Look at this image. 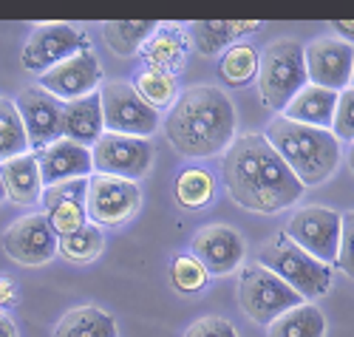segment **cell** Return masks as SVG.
<instances>
[{
    "mask_svg": "<svg viewBox=\"0 0 354 337\" xmlns=\"http://www.w3.org/2000/svg\"><path fill=\"white\" fill-rule=\"evenodd\" d=\"M221 173L230 199L250 212H281L304 196L301 181L281 162L261 134L232 139L224 150Z\"/></svg>",
    "mask_w": 354,
    "mask_h": 337,
    "instance_id": "obj_1",
    "label": "cell"
},
{
    "mask_svg": "<svg viewBox=\"0 0 354 337\" xmlns=\"http://www.w3.org/2000/svg\"><path fill=\"white\" fill-rule=\"evenodd\" d=\"M167 142L187 159H210L235 139V108L216 85L182 91L165 116Z\"/></svg>",
    "mask_w": 354,
    "mask_h": 337,
    "instance_id": "obj_2",
    "label": "cell"
},
{
    "mask_svg": "<svg viewBox=\"0 0 354 337\" xmlns=\"http://www.w3.org/2000/svg\"><path fill=\"white\" fill-rule=\"evenodd\" d=\"M263 139L281 156V162L292 170V176L301 181V188H315L329 181L340 167V142L320 128L298 125L283 116L270 122Z\"/></svg>",
    "mask_w": 354,
    "mask_h": 337,
    "instance_id": "obj_3",
    "label": "cell"
},
{
    "mask_svg": "<svg viewBox=\"0 0 354 337\" xmlns=\"http://www.w3.org/2000/svg\"><path fill=\"white\" fill-rule=\"evenodd\" d=\"M258 264L270 269L275 278H281L295 295H301L304 303L323 298L332 286V266L306 255L283 233H278L270 244H263L258 253Z\"/></svg>",
    "mask_w": 354,
    "mask_h": 337,
    "instance_id": "obj_4",
    "label": "cell"
},
{
    "mask_svg": "<svg viewBox=\"0 0 354 337\" xmlns=\"http://www.w3.org/2000/svg\"><path fill=\"white\" fill-rule=\"evenodd\" d=\"M258 88L261 100L272 111H283L289 100L309 82L304 66V46L292 37L275 40L258 57Z\"/></svg>",
    "mask_w": 354,
    "mask_h": 337,
    "instance_id": "obj_5",
    "label": "cell"
},
{
    "mask_svg": "<svg viewBox=\"0 0 354 337\" xmlns=\"http://www.w3.org/2000/svg\"><path fill=\"white\" fill-rule=\"evenodd\" d=\"M239 303L250 320L270 326L272 320H278L295 306H301L304 300L281 278H275L270 269H263L261 264H250L239 275Z\"/></svg>",
    "mask_w": 354,
    "mask_h": 337,
    "instance_id": "obj_6",
    "label": "cell"
},
{
    "mask_svg": "<svg viewBox=\"0 0 354 337\" xmlns=\"http://www.w3.org/2000/svg\"><path fill=\"white\" fill-rule=\"evenodd\" d=\"M97 94H100L105 134L145 139L159 128V113L139 100L131 82H122V80L102 82Z\"/></svg>",
    "mask_w": 354,
    "mask_h": 337,
    "instance_id": "obj_7",
    "label": "cell"
},
{
    "mask_svg": "<svg viewBox=\"0 0 354 337\" xmlns=\"http://www.w3.org/2000/svg\"><path fill=\"white\" fill-rule=\"evenodd\" d=\"M283 235L320 264H335L343 235V216L329 207H301L286 221Z\"/></svg>",
    "mask_w": 354,
    "mask_h": 337,
    "instance_id": "obj_8",
    "label": "cell"
},
{
    "mask_svg": "<svg viewBox=\"0 0 354 337\" xmlns=\"http://www.w3.org/2000/svg\"><path fill=\"white\" fill-rule=\"evenodd\" d=\"M142 204V190L136 181L116 179L91 173L88 176V190H85V216L91 219L88 224L94 227H116L128 219Z\"/></svg>",
    "mask_w": 354,
    "mask_h": 337,
    "instance_id": "obj_9",
    "label": "cell"
},
{
    "mask_svg": "<svg viewBox=\"0 0 354 337\" xmlns=\"http://www.w3.org/2000/svg\"><path fill=\"white\" fill-rule=\"evenodd\" d=\"M80 51H91V40L82 32H77L68 23H40L35 26V32L28 35L26 46H23V69L43 74L48 69H54L57 63L80 54Z\"/></svg>",
    "mask_w": 354,
    "mask_h": 337,
    "instance_id": "obj_10",
    "label": "cell"
},
{
    "mask_svg": "<svg viewBox=\"0 0 354 337\" xmlns=\"http://www.w3.org/2000/svg\"><path fill=\"white\" fill-rule=\"evenodd\" d=\"M153 165V147L136 136L102 134L91 145V167L102 176L139 181Z\"/></svg>",
    "mask_w": 354,
    "mask_h": 337,
    "instance_id": "obj_11",
    "label": "cell"
},
{
    "mask_svg": "<svg viewBox=\"0 0 354 337\" xmlns=\"http://www.w3.org/2000/svg\"><path fill=\"white\" fill-rule=\"evenodd\" d=\"M304 66L309 85L340 94V91L351 88L354 48L351 43L337 37H317L309 46H304Z\"/></svg>",
    "mask_w": 354,
    "mask_h": 337,
    "instance_id": "obj_12",
    "label": "cell"
},
{
    "mask_svg": "<svg viewBox=\"0 0 354 337\" xmlns=\"http://www.w3.org/2000/svg\"><path fill=\"white\" fill-rule=\"evenodd\" d=\"M17 113H20V122H23V131H26V139H28V153H37L43 147H48L51 142L63 139V131H60V116H63V102L54 100L51 94L40 85H28L23 88L17 100H12Z\"/></svg>",
    "mask_w": 354,
    "mask_h": 337,
    "instance_id": "obj_13",
    "label": "cell"
},
{
    "mask_svg": "<svg viewBox=\"0 0 354 337\" xmlns=\"http://www.w3.org/2000/svg\"><path fill=\"white\" fill-rule=\"evenodd\" d=\"M102 85V66L94 51H80L40 74V88L60 102L82 100Z\"/></svg>",
    "mask_w": 354,
    "mask_h": 337,
    "instance_id": "obj_14",
    "label": "cell"
},
{
    "mask_svg": "<svg viewBox=\"0 0 354 337\" xmlns=\"http://www.w3.org/2000/svg\"><path fill=\"white\" fill-rule=\"evenodd\" d=\"M0 244H3V253L23 266H40L57 255V235L43 212H32L9 224Z\"/></svg>",
    "mask_w": 354,
    "mask_h": 337,
    "instance_id": "obj_15",
    "label": "cell"
},
{
    "mask_svg": "<svg viewBox=\"0 0 354 337\" xmlns=\"http://www.w3.org/2000/svg\"><path fill=\"white\" fill-rule=\"evenodd\" d=\"M190 247H193V258L204 266L207 275H230V272H235L241 266L244 253H247L244 238L227 224L201 227L193 235Z\"/></svg>",
    "mask_w": 354,
    "mask_h": 337,
    "instance_id": "obj_16",
    "label": "cell"
},
{
    "mask_svg": "<svg viewBox=\"0 0 354 337\" xmlns=\"http://www.w3.org/2000/svg\"><path fill=\"white\" fill-rule=\"evenodd\" d=\"M85 190H88V179H71V181H63V185L43 188V196H40L43 216L57 238L71 235L88 224Z\"/></svg>",
    "mask_w": 354,
    "mask_h": 337,
    "instance_id": "obj_17",
    "label": "cell"
},
{
    "mask_svg": "<svg viewBox=\"0 0 354 337\" xmlns=\"http://www.w3.org/2000/svg\"><path fill=\"white\" fill-rule=\"evenodd\" d=\"M37 170H40V185L51 188V185H63L71 179H88L94 173L91 167V150L74 145L68 139H57L48 147L37 150Z\"/></svg>",
    "mask_w": 354,
    "mask_h": 337,
    "instance_id": "obj_18",
    "label": "cell"
},
{
    "mask_svg": "<svg viewBox=\"0 0 354 337\" xmlns=\"http://www.w3.org/2000/svg\"><path fill=\"white\" fill-rule=\"evenodd\" d=\"M60 131H63V139L91 150V145L105 134L102 108H100V94H97V91H94V94H88V97H82V100L63 102Z\"/></svg>",
    "mask_w": 354,
    "mask_h": 337,
    "instance_id": "obj_19",
    "label": "cell"
},
{
    "mask_svg": "<svg viewBox=\"0 0 354 337\" xmlns=\"http://www.w3.org/2000/svg\"><path fill=\"white\" fill-rule=\"evenodd\" d=\"M0 185H3V196L12 204H20V207L40 204L43 185H40L35 153H23V156H15L0 165Z\"/></svg>",
    "mask_w": 354,
    "mask_h": 337,
    "instance_id": "obj_20",
    "label": "cell"
},
{
    "mask_svg": "<svg viewBox=\"0 0 354 337\" xmlns=\"http://www.w3.org/2000/svg\"><path fill=\"white\" fill-rule=\"evenodd\" d=\"M337 105V94L326 88H317V85H304L298 94L289 100V105L281 111L283 119L289 122H298V125H309V128H320V131H329L332 128V113Z\"/></svg>",
    "mask_w": 354,
    "mask_h": 337,
    "instance_id": "obj_21",
    "label": "cell"
},
{
    "mask_svg": "<svg viewBox=\"0 0 354 337\" xmlns=\"http://www.w3.org/2000/svg\"><path fill=\"white\" fill-rule=\"evenodd\" d=\"M142 60L147 63L151 71H165L176 74L185 66V54H187V37L179 28H156V35L147 40L142 48Z\"/></svg>",
    "mask_w": 354,
    "mask_h": 337,
    "instance_id": "obj_22",
    "label": "cell"
},
{
    "mask_svg": "<svg viewBox=\"0 0 354 337\" xmlns=\"http://www.w3.org/2000/svg\"><path fill=\"white\" fill-rule=\"evenodd\" d=\"M54 337H120L116 320L97 306H77L54 326Z\"/></svg>",
    "mask_w": 354,
    "mask_h": 337,
    "instance_id": "obj_23",
    "label": "cell"
},
{
    "mask_svg": "<svg viewBox=\"0 0 354 337\" xmlns=\"http://www.w3.org/2000/svg\"><path fill=\"white\" fill-rule=\"evenodd\" d=\"M156 28L159 23L153 20H111V23H102V37L113 54L133 57L156 35Z\"/></svg>",
    "mask_w": 354,
    "mask_h": 337,
    "instance_id": "obj_24",
    "label": "cell"
},
{
    "mask_svg": "<svg viewBox=\"0 0 354 337\" xmlns=\"http://www.w3.org/2000/svg\"><path fill=\"white\" fill-rule=\"evenodd\" d=\"M270 337H326V318L315 303H301L267 326Z\"/></svg>",
    "mask_w": 354,
    "mask_h": 337,
    "instance_id": "obj_25",
    "label": "cell"
},
{
    "mask_svg": "<svg viewBox=\"0 0 354 337\" xmlns=\"http://www.w3.org/2000/svg\"><path fill=\"white\" fill-rule=\"evenodd\" d=\"M261 23H221V20H204V23H193L190 32H193V46L204 54V57H213L221 54L224 46H230L235 37H244L250 32H255Z\"/></svg>",
    "mask_w": 354,
    "mask_h": 337,
    "instance_id": "obj_26",
    "label": "cell"
},
{
    "mask_svg": "<svg viewBox=\"0 0 354 337\" xmlns=\"http://www.w3.org/2000/svg\"><path fill=\"white\" fill-rule=\"evenodd\" d=\"M173 193H176V201L185 210H201L216 196V176L204 167H190L176 179Z\"/></svg>",
    "mask_w": 354,
    "mask_h": 337,
    "instance_id": "obj_27",
    "label": "cell"
},
{
    "mask_svg": "<svg viewBox=\"0 0 354 337\" xmlns=\"http://www.w3.org/2000/svg\"><path fill=\"white\" fill-rule=\"evenodd\" d=\"M218 74L230 88H241L258 74V51L250 43H235L221 54Z\"/></svg>",
    "mask_w": 354,
    "mask_h": 337,
    "instance_id": "obj_28",
    "label": "cell"
},
{
    "mask_svg": "<svg viewBox=\"0 0 354 337\" xmlns=\"http://www.w3.org/2000/svg\"><path fill=\"white\" fill-rule=\"evenodd\" d=\"M28 153V139L12 100L0 97V165Z\"/></svg>",
    "mask_w": 354,
    "mask_h": 337,
    "instance_id": "obj_29",
    "label": "cell"
},
{
    "mask_svg": "<svg viewBox=\"0 0 354 337\" xmlns=\"http://www.w3.org/2000/svg\"><path fill=\"white\" fill-rule=\"evenodd\" d=\"M57 253L71 264H91L102 253V230L85 224L71 235L57 238Z\"/></svg>",
    "mask_w": 354,
    "mask_h": 337,
    "instance_id": "obj_30",
    "label": "cell"
},
{
    "mask_svg": "<svg viewBox=\"0 0 354 337\" xmlns=\"http://www.w3.org/2000/svg\"><path fill=\"white\" fill-rule=\"evenodd\" d=\"M133 91L139 94V100L145 105H151L156 113L162 108H170L176 102V77L173 74H165V71H151V69H145L139 74V80L133 82Z\"/></svg>",
    "mask_w": 354,
    "mask_h": 337,
    "instance_id": "obj_31",
    "label": "cell"
},
{
    "mask_svg": "<svg viewBox=\"0 0 354 337\" xmlns=\"http://www.w3.org/2000/svg\"><path fill=\"white\" fill-rule=\"evenodd\" d=\"M170 286L176 292L196 295L207 286V272H204V266L193 255H176L170 261Z\"/></svg>",
    "mask_w": 354,
    "mask_h": 337,
    "instance_id": "obj_32",
    "label": "cell"
},
{
    "mask_svg": "<svg viewBox=\"0 0 354 337\" xmlns=\"http://www.w3.org/2000/svg\"><path fill=\"white\" fill-rule=\"evenodd\" d=\"M329 134L340 142H348L354 136V91L346 88L337 94V105H335V113H332V128Z\"/></svg>",
    "mask_w": 354,
    "mask_h": 337,
    "instance_id": "obj_33",
    "label": "cell"
},
{
    "mask_svg": "<svg viewBox=\"0 0 354 337\" xmlns=\"http://www.w3.org/2000/svg\"><path fill=\"white\" fill-rule=\"evenodd\" d=\"M185 337H239V331L224 318H201L185 331Z\"/></svg>",
    "mask_w": 354,
    "mask_h": 337,
    "instance_id": "obj_34",
    "label": "cell"
},
{
    "mask_svg": "<svg viewBox=\"0 0 354 337\" xmlns=\"http://www.w3.org/2000/svg\"><path fill=\"white\" fill-rule=\"evenodd\" d=\"M335 264L351 278V216L348 212L343 216V235H340V250H337Z\"/></svg>",
    "mask_w": 354,
    "mask_h": 337,
    "instance_id": "obj_35",
    "label": "cell"
},
{
    "mask_svg": "<svg viewBox=\"0 0 354 337\" xmlns=\"http://www.w3.org/2000/svg\"><path fill=\"white\" fill-rule=\"evenodd\" d=\"M0 337H17V326L9 315H0Z\"/></svg>",
    "mask_w": 354,
    "mask_h": 337,
    "instance_id": "obj_36",
    "label": "cell"
},
{
    "mask_svg": "<svg viewBox=\"0 0 354 337\" xmlns=\"http://www.w3.org/2000/svg\"><path fill=\"white\" fill-rule=\"evenodd\" d=\"M335 28H340V32H343V35H346V37H343V40H346V43H351V40H348V37H351V32H354V23H337V26H335Z\"/></svg>",
    "mask_w": 354,
    "mask_h": 337,
    "instance_id": "obj_37",
    "label": "cell"
},
{
    "mask_svg": "<svg viewBox=\"0 0 354 337\" xmlns=\"http://www.w3.org/2000/svg\"><path fill=\"white\" fill-rule=\"evenodd\" d=\"M3 199H6V196H3V185H0V201H3Z\"/></svg>",
    "mask_w": 354,
    "mask_h": 337,
    "instance_id": "obj_38",
    "label": "cell"
}]
</instances>
